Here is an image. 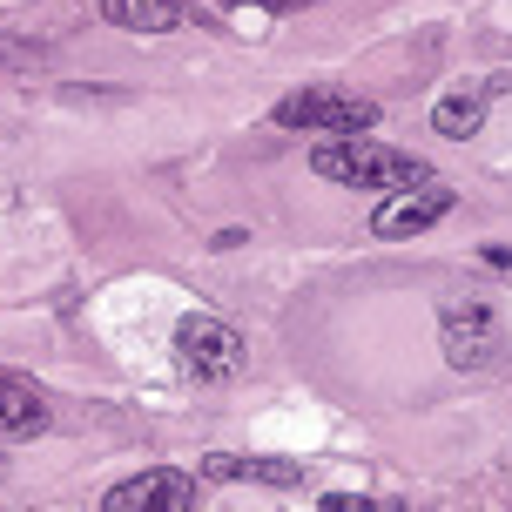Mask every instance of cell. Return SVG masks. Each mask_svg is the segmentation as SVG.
<instances>
[{
  "label": "cell",
  "instance_id": "obj_6",
  "mask_svg": "<svg viewBox=\"0 0 512 512\" xmlns=\"http://www.w3.org/2000/svg\"><path fill=\"white\" fill-rule=\"evenodd\" d=\"M445 216H452V189L432 176L425 189H398V196L371 216V230L378 236H425L432 223H445Z\"/></svg>",
  "mask_w": 512,
  "mask_h": 512
},
{
  "label": "cell",
  "instance_id": "obj_1",
  "mask_svg": "<svg viewBox=\"0 0 512 512\" xmlns=\"http://www.w3.org/2000/svg\"><path fill=\"white\" fill-rule=\"evenodd\" d=\"M310 169H317L324 182H344V189H384V196H398V189H425V182H432L425 155L384 149V142H371V135L317 142V149H310Z\"/></svg>",
  "mask_w": 512,
  "mask_h": 512
},
{
  "label": "cell",
  "instance_id": "obj_13",
  "mask_svg": "<svg viewBox=\"0 0 512 512\" xmlns=\"http://www.w3.org/2000/svg\"><path fill=\"white\" fill-rule=\"evenodd\" d=\"M0 479H7V459H0Z\"/></svg>",
  "mask_w": 512,
  "mask_h": 512
},
{
  "label": "cell",
  "instance_id": "obj_5",
  "mask_svg": "<svg viewBox=\"0 0 512 512\" xmlns=\"http://www.w3.org/2000/svg\"><path fill=\"white\" fill-rule=\"evenodd\" d=\"M102 512H196V479L169 472V465H149V472H135L122 486H108Z\"/></svg>",
  "mask_w": 512,
  "mask_h": 512
},
{
  "label": "cell",
  "instance_id": "obj_11",
  "mask_svg": "<svg viewBox=\"0 0 512 512\" xmlns=\"http://www.w3.org/2000/svg\"><path fill=\"white\" fill-rule=\"evenodd\" d=\"M317 512H371V506H364V499H351V492H331Z\"/></svg>",
  "mask_w": 512,
  "mask_h": 512
},
{
  "label": "cell",
  "instance_id": "obj_3",
  "mask_svg": "<svg viewBox=\"0 0 512 512\" xmlns=\"http://www.w3.org/2000/svg\"><path fill=\"white\" fill-rule=\"evenodd\" d=\"M277 128H304V135L351 142V135H371L378 128V102L371 95H344V88H297V95L277 102Z\"/></svg>",
  "mask_w": 512,
  "mask_h": 512
},
{
  "label": "cell",
  "instance_id": "obj_7",
  "mask_svg": "<svg viewBox=\"0 0 512 512\" xmlns=\"http://www.w3.org/2000/svg\"><path fill=\"white\" fill-rule=\"evenodd\" d=\"M48 398L34 391V384H21V378H7L0 371V438H34V432H48Z\"/></svg>",
  "mask_w": 512,
  "mask_h": 512
},
{
  "label": "cell",
  "instance_id": "obj_12",
  "mask_svg": "<svg viewBox=\"0 0 512 512\" xmlns=\"http://www.w3.org/2000/svg\"><path fill=\"white\" fill-rule=\"evenodd\" d=\"M223 7H310V0H223Z\"/></svg>",
  "mask_w": 512,
  "mask_h": 512
},
{
  "label": "cell",
  "instance_id": "obj_10",
  "mask_svg": "<svg viewBox=\"0 0 512 512\" xmlns=\"http://www.w3.org/2000/svg\"><path fill=\"white\" fill-rule=\"evenodd\" d=\"M432 128H438V135H452V142L479 135V128H486V88H459V95H438Z\"/></svg>",
  "mask_w": 512,
  "mask_h": 512
},
{
  "label": "cell",
  "instance_id": "obj_2",
  "mask_svg": "<svg viewBox=\"0 0 512 512\" xmlns=\"http://www.w3.org/2000/svg\"><path fill=\"white\" fill-rule=\"evenodd\" d=\"M438 351L452 371H499L506 364V324L486 297H459L438 317Z\"/></svg>",
  "mask_w": 512,
  "mask_h": 512
},
{
  "label": "cell",
  "instance_id": "obj_8",
  "mask_svg": "<svg viewBox=\"0 0 512 512\" xmlns=\"http://www.w3.org/2000/svg\"><path fill=\"white\" fill-rule=\"evenodd\" d=\"M108 27H128V34H176L182 27V0H95Z\"/></svg>",
  "mask_w": 512,
  "mask_h": 512
},
{
  "label": "cell",
  "instance_id": "obj_9",
  "mask_svg": "<svg viewBox=\"0 0 512 512\" xmlns=\"http://www.w3.org/2000/svg\"><path fill=\"white\" fill-rule=\"evenodd\" d=\"M203 479H263V486H297L304 465L290 459H230V452H209L203 459Z\"/></svg>",
  "mask_w": 512,
  "mask_h": 512
},
{
  "label": "cell",
  "instance_id": "obj_4",
  "mask_svg": "<svg viewBox=\"0 0 512 512\" xmlns=\"http://www.w3.org/2000/svg\"><path fill=\"white\" fill-rule=\"evenodd\" d=\"M176 364L196 384H230L236 371H243V337H236V324L196 310V317H182V324H176Z\"/></svg>",
  "mask_w": 512,
  "mask_h": 512
}]
</instances>
